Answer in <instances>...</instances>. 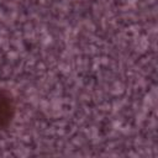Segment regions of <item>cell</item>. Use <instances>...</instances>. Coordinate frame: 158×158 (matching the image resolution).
Here are the masks:
<instances>
[{"mask_svg":"<svg viewBox=\"0 0 158 158\" xmlns=\"http://www.w3.org/2000/svg\"><path fill=\"white\" fill-rule=\"evenodd\" d=\"M15 115V104L10 93L0 91V128L7 127Z\"/></svg>","mask_w":158,"mask_h":158,"instance_id":"1","label":"cell"}]
</instances>
